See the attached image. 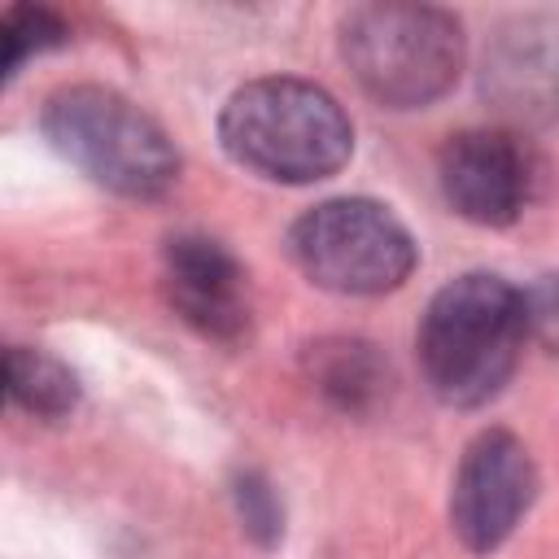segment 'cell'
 <instances>
[{
  "instance_id": "obj_7",
  "label": "cell",
  "mask_w": 559,
  "mask_h": 559,
  "mask_svg": "<svg viewBox=\"0 0 559 559\" xmlns=\"http://www.w3.org/2000/svg\"><path fill=\"white\" fill-rule=\"evenodd\" d=\"M437 183L445 205L467 223L507 227L524 214L537 183V166L515 131L480 127L445 140L437 157Z\"/></svg>"
},
{
  "instance_id": "obj_5",
  "label": "cell",
  "mask_w": 559,
  "mask_h": 559,
  "mask_svg": "<svg viewBox=\"0 0 559 559\" xmlns=\"http://www.w3.org/2000/svg\"><path fill=\"white\" fill-rule=\"evenodd\" d=\"M301 275L328 293L376 297L415 271V240L402 218L367 197H336L306 210L288 231Z\"/></svg>"
},
{
  "instance_id": "obj_1",
  "label": "cell",
  "mask_w": 559,
  "mask_h": 559,
  "mask_svg": "<svg viewBox=\"0 0 559 559\" xmlns=\"http://www.w3.org/2000/svg\"><path fill=\"white\" fill-rule=\"evenodd\" d=\"M524 341V293L502 275L472 271L428 301L415 349L428 389L445 406H480L511 380Z\"/></svg>"
},
{
  "instance_id": "obj_9",
  "label": "cell",
  "mask_w": 559,
  "mask_h": 559,
  "mask_svg": "<svg viewBox=\"0 0 559 559\" xmlns=\"http://www.w3.org/2000/svg\"><path fill=\"white\" fill-rule=\"evenodd\" d=\"M162 275L175 314L205 341L231 345L249 332L245 266L214 236H197V231L170 236L162 253Z\"/></svg>"
},
{
  "instance_id": "obj_2",
  "label": "cell",
  "mask_w": 559,
  "mask_h": 559,
  "mask_svg": "<svg viewBox=\"0 0 559 559\" xmlns=\"http://www.w3.org/2000/svg\"><path fill=\"white\" fill-rule=\"evenodd\" d=\"M218 140L262 179L310 183L349 162L354 127L336 96L306 79H253L223 105Z\"/></svg>"
},
{
  "instance_id": "obj_6",
  "label": "cell",
  "mask_w": 559,
  "mask_h": 559,
  "mask_svg": "<svg viewBox=\"0 0 559 559\" xmlns=\"http://www.w3.org/2000/svg\"><path fill=\"white\" fill-rule=\"evenodd\" d=\"M533 493H537L533 454L515 432L489 428L459 459L450 485V528L467 550L489 555L511 537L520 515L533 507Z\"/></svg>"
},
{
  "instance_id": "obj_8",
  "label": "cell",
  "mask_w": 559,
  "mask_h": 559,
  "mask_svg": "<svg viewBox=\"0 0 559 559\" xmlns=\"http://www.w3.org/2000/svg\"><path fill=\"white\" fill-rule=\"evenodd\" d=\"M480 96L511 127H546L559 118V17H507L480 57Z\"/></svg>"
},
{
  "instance_id": "obj_12",
  "label": "cell",
  "mask_w": 559,
  "mask_h": 559,
  "mask_svg": "<svg viewBox=\"0 0 559 559\" xmlns=\"http://www.w3.org/2000/svg\"><path fill=\"white\" fill-rule=\"evenodd\" d=\"M66 22L52 9L39 4H13L0 22V39H4V74H17V66L35 52H48L57 44H66Z\"/></svg>"
},
{
  "instance_id": "obj_11",
  "label": "cell",
  "mask_w": 559,
  "mask_h": 559,
  "mask_svg": "<svg viewBox=\"0 0 559 559\" xmlns=\"http://www.w3.org/2000/svg\"><path fill=\"white\" fill-rule=\"evenodd\" d=\"M4 389L13 406L39 419H61L79 406V376L61 358L26 345H13L4 354Z\"/></svg>"
},
{
  "instance_id": "obj_13",
  "label": "cell",
  "mask_w": 559,
  "mask_h": 559,
  "mask_svg": "<svg viewBox=\"0 0 559 559\" xmlns=\"http://www.w3.org/2000/svg\"><path fill=\"white\" fill-rule=\"evenodd\" d=\"M231 502H236V515L245 524V533L258 542V546H275L280 533H284V507L271 489V480L262 472H240L231 480Z\"/></svg>"
},
{
  "instance_id": "obj_4",
  "label": "cell",
  "mask_w": 559,
  "mask_h": 559,
  "mask_svg": "<svg viewBox=\"0 0 559 559\" xmlns=\"http://www.w3.org/2000/svg\"><path fill=\"white\" fill-rule=\"evenodd\" d=\"M44 135L48 144L79 166L92 183L131 197V201H153L175 188L179 179V153L170 135L127 96L96 87V83H74L48 96L44 105Z\"/></svg>"
},
{
  "instance_id": "obj_14",
  "label": "cell",
  "mask_w": 559,
  "mask_h": 559,
  "mask_svg": "<svg viewBox=\"0 0 559 559\" xmlns=\"http://www.w3.org/2000/svg\"><path fill=\"white\" fill-rule=\"evenodd\" d=\"M524 323H528V336L559 358V271L542 275L528 293H524Z\"/></svg>"
},
{
  "instance_id": "obj_3",
  "label": "cell",
  "mask_w": 559,
  "mask_h": 559,
  "mask_svg": "<svg viewBox=\"0 0 559 559\" xmlns=\"http://www.w3.org/2000/svg\"><path fill=\"white\" fill-rule=\"evenodd\" d=\"M341 57L376 105L424 109L463 70V26L437 4L376 0L345 13Z\"/></svg>"
},
{
  "instance_id": "obj_10",
  "label": "cell",
  "mask_w": 559,
  "mask_h": 559,
  "mask_svg": "<svg viewBox=\"0 0 559 559\" xmlns=\"http://www.w3.org/2000/svg\"><path fill=\"white\" fill-rule=\"evenodd\" d=\"M310 384L345 415H367L389 393V362L362 336H323L306 349Z\"/></svg>"
}]
</instances>
